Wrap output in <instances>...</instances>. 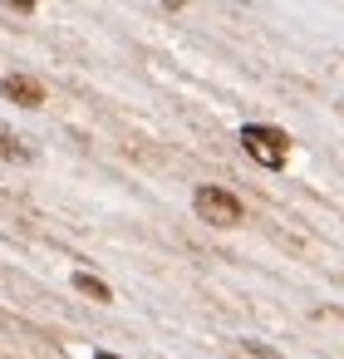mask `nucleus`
<instances>
[{
	"label": "nucleus",
	"mask_w": 344,
	"mask_h": 359,
	"mask_svg": "<svg viewBox=\"0 0 344 359\" xmlns=\"http://www.w3.org/2000/svg\"><path fill=\"white\" fill-rule=\"evenodd\" d=\"M241 148H246V158L261 163V168H285V158H290L285 128H270V123H246V128H241Z\"/></svg>",
	"instance_id": "f257e3e1"
},
{
	"label": "nucleus",
	"mask_w": 344,
	"mask_h": 359,
	"mask_svg": "<svg viewBox=\"0 0 344 359\" xmlns=\"http://www.w3.org/2000/svg\"><path fill=\"white\" fill-rule=\"evenodd\" d=\"M192 207H197V217L212 222V226H236V222H241V202H236L226 187H216V182L197 187V192H192Z\"/></svg>",
	"instance_id": "f03ea898"
},
{
	"label": "nucleus",
	"mask_w": 344,
	"mask_h": 359,
	"mask_svg": "<svg viewBox=\"0 0 344 359\" xmlns=\"http://www.w3.org/2000/svg\"><path fill=\"white\" fill-rule=\"evenodd\" d=\"M74 290H84L89 300H99V305H109L113 300V290L99 280V276H89V271H74Z\"/></svg>",
	"instance_id": "20e7f679"
},
{
	"label": "nucleus",
	"mask_w": 344,
	"mask_h": 359,
	"mask_svg": "<svg viewBox=\"0 0 344 359\" xmlns=\"http://www.w3.org/2000/svg\"><path fill=\"white\" fill-rule=\"evenodd\" d=\"M0 6H11V11H20V15H30V11H35V0H0Z\"/></svg>",
	"instance_id": "423d86ee"
},
{
	"label": "nucleus",
	"mask_w": 344,
	"mask_h": 359,
	"mask_svg": "<svg viewBox=\"0 0 344 359\" xmlns=\"http://www.w3.org/2000/svg\"><path fill=\"white\" fill-rule=\"evenodd\" d=\"M94 359H118V354H94Z\"/></svg>",
	"instance_id": "0eeeda50"
},
{
	"label": "nucleus",
	"mask_w": 344,
	"mask_h": 359,
	"mask_svg": "<svg viewBox=\"0 0 344 359\" xmlns=\"http://www.w3.org/2000/svg\"><path fill=\"white\" fill-rule=\"evenodd\" d=\"M0 94H6L11 104H20V109H40L45 104V89L30 74H6V79H0Z\"/></svg>",
	"instance_id": "7ed1b4c3"
},
{
	"label": "nucleus",
	"mask_w": 344,
	"mask_h": 359,
	"mask_svg": "<svg viewBox=\"0 0 344 359\" xmlns=\"http://www.w3.org/2000/svg\"><path fill=\"white\" fill-rule=\"evenodd\" d=\"M0 153H6V158H15V163H30V148L11 133V128H0Z\"/></svg>",
	"instance_id": "39448f33"
}]
</instances>
